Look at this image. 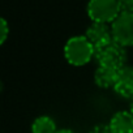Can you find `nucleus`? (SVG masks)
<instances>
[{"label": "nucleus", "instance_id": "obj_7", "mask_svg": "<svg viewBox=\"0 0 133 133\" xmlns=\"http://www.w3.org/2000/svg\"><path fill=\"white\" fill-rule=\"evenodd\" d=\"M115 133H133V114L130 111H117L112 115L108 123Z\"/></svg>", "mask_w": 133, "mask_h": 133}, {"label": "nucleus", "instance_id": "obj_4", "mask_svg": "<svg viewBox=\"0 0 133 133\" xmlns=\"http://www.w3.org/2000/svg\"><path fill=\"white\" fill-rule=\"evenodd\" d=\"M111 33L123 47H133V13H120L111 24Z\"/></svg>", "mask_w": 133, "mask_h": 133}, {"label": "nucleus", "instance_id": "obj_8", "mask_svg": "<svg viewBox=\"0 0 133 133\" xmlns=\"http://www.w3.org/2000/svg\"><path fill=\"white\" fill-rule=\"evenodd\" d=\"M119 72H120V69L98 65V68L94 73V81H95L97 86H99L102 89H110V88L114 89L117 76H119Z\"/></svg>", "mask_w": 133, "mask_h": 133}, {"label": "nucleus", "instance_id": "obj_11", "mask_svg": "<svg viewBox=\"0 0 133 133\" xmlns=\"http://www.w3.org/2000/svg\"><path fill=\"white\" fill-rule=\"evenodd\" d=\"M121 13H133V0H117Z\"/></svg>", "mask_w": 133, "mask_h": 133}, {"label": "nucleus", "instance_id": "obj_14", "mask_svg": "<svg viewBox=\"0 0 133 133\" xmlns=\"http://www.w3.org/2000/svg\"><path fill=\"white\" fill-rule=\"evenodd\" d=\"M129 111H130V112L133 114V98L130 99V110H129Z\"/></svg>", "mask_w": 133, "mask_h": 133}, {"label": "nucleus", "instance_id": "obj_13", "mask_svg": "<svg viewBox=\"0 0 133 133\" xmlns=\"http://www.w3.org/2000/svg\"><path fill=\"white\" fill-rule=\"evenodd\" d=\"M56 133H77V132H75L72 129H59Z\"/></svg>", "mask_w": 133, "mask_h": 133}, {"label": "nucleus", "instance_id": "obj_9", "mask_svg": "<svg viewBox=\"0 0 133 133\" xmlns=\"http://www.w3.org/2000/svg\"><path fill=\"white\" fill-rule=\"evenodd\" d=\"M57 130L55 120L46 115L37 117L31 124V133H56Z\"/></svg>", "mask_w": 133, "mask_h": 133}, {"label": "nucleus", "instance_id": "obj_2", "mask_svg": "<svg viewBox=\"0 0 133 133\" xmlns=\"http://www.w3.org/2000/svg\"><path fill=\"white\" fill-rule=\"evenodd\" d=\"M94 59L98 61V65L111 66V68L121 69L125 66L127 61V51L125 47L115 42L114 39L107 42L106 44L95 48Z\"/></svg>", "mask_w": 133, "mask_h": 133}, {"label": "nucleus", "instance_id": "obj_6", "mask_svg": "<svg viewBox=\"0 0 133 133\" xmlns=\"http://www.w3.org/2000/svg\"><path fill=\"white\" fill-rule=\"evenodd\" d=\"M114 91L121 98H133V66L125 65L120 69L116 84L114 86Z\"/></svg>", "mask_w": 133, "mask_h": 133}, {"label": "nucleus", "instance_id": "obj_1", "mask_svg": "<svg viewBox=\"0 0 133 133\" xmlns=\"http://www.w3.org/2000/svg\"><path fill=\"white\" fill-rule=\"evenodd\" d=\"M95 55L94 46L85 35H76L66 41L64 46V57L71 65L82 66L89 64Z\"/></svg>", "mask_w": 133, "mask_h": 133}, {"label": "nucleus", "instance_id": "obj_12", "mask_svg": "<svg viewBox=\"0 0 133 133\" xmlns=\"http://www.w3.org/2000/svg\"><path fill=\"white\" fill-rule=\"evenodd\" d=\"M89 133H115L108 124H98L89 130Z\"/></svg>", "mask_w": 133, "mask_h": 133}, {"label": "nucleus", "instance_id": "obj_10", "mask_svg": "<svg viewBox=\"0 0 133 133\" xmlns=\"http://www.w3.org/2000/svg\"><path fill=\"white\" fill-rule=\"evenodd\" d=\"M8 35H9V26H8V22H7L5 18H2V20H0V44L5 43Z\"/></svg>", "mask_w": 133, "mask_h": 133}, {"label": "nucleus", "instance_id": "obj_3", "mask_svg": "<svg viewBox=\"0 0 133 133\" xmlns=\"http://www.w3.org/2000/svg\"><path fill=\"white\" fill-rule=\"evenodd\" d=\"M88 15L93 22L112 24L121 13L117 0H89Z\"/></svg>", "mask_w": 133, "mask_h": 133}, {"label": "nucleus", "instance_id": "obj_5", "mask_svg": "<svg viewBox=\"0 0 133 133\" xmlns=\"http://www.w3.org/2000/svg\"><path fill=\"white\" fill-rule=\"evenodd\" d=\"M85 37L90 41V43L94 46V50L106 44L107 42L112 41V33H111V26L108 24H102V22H93L85 33Z\"/></svg>", "mask_w": 133, "mask_h": 133}]
</instances>
